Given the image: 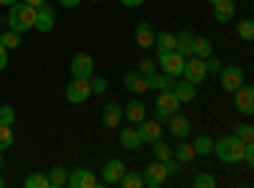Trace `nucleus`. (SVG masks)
<instances>
[{
	"label": "nucleus",
	"instance_id": "nucleus-1",
	"mask_svg": "<svg viewBox=\"0 0 254 188\" xmlns=\"http://www.w3.org/2000/svg\"><path fill=\"white\" fill-rule=\"evenodd\" d=\"M36 13H38V8H31L26 3H13L8 10V28L18 31V33L31 31L36 23Z\"/></svg>",
	"mask_w": 254,
	"mask_h": 188
},
{
	"label": "nucleus",
	"instance_id": "nucleus-2",
	"mask_svg": "<svg viewBox=\"0 0 254 188\" xmlns=\"http://www.w3.org/2000/svg\"><path fill=\"white\" fill-rule=\"evenodd\" d=\"M211 153H216L221 163L234 165V163H242L244 142H242L237 135H226V137H221L219 142H214V150H211Z\"/></svg>",
	"mask_w": 254,
	"mask_h": 188
},
{
	"label": "nucleus",
	"instance_id": "nucleus-3",
	"mask_svg": "<svg viewBox=\"0 0 254 188\" xmlns=\"http://www.w3.org/2000/svg\"><path fill=\"white\" fill-rule=\"evenodd\" d=\"M178 107H181V102H178L176 92L173 89H163L158 94V99H155V120L158 122H165L171 115L178 112Z\"/></svg>",
	"mask_w": 254,
	"mask_h": 188
},
{
	"label": "nucleus",
	"instance_id": "nucleus-4",
	"mask_svg": "<svg viewBox=\"0 0 254 188\" xmlns=\"http://www.w3.org/2000/svg\"><path fill=\"white\" fill-rule=\"evenodd\" d=\"M158 64H160L163 74L178 79L186 66V56H181L178 51H158Z\"/></svg>",
	"mask_w": 254,
	"mask_h": 188
},
{
	"label": "nucleus",
	"instance_id": "nucleus-5",
	"mask_svg": "<svg viewBox=\"0 0 254 188\" xmlns=\"http://www.w3.org/2000/svg\"><path fill=\"white\" fill-rule=\"evenodd\" d=\"M186 81H190V84H201V81L208 76V71H206V61L203 59H198V56H190V59H186V66H183V74H181Z\"/></svg>",
	"mask_w": 254,
	"mask_h": 188
},
{
	"label": "nucleus",
	"instance_id": "nucleus-6",
	"mask_svg": "<svg viewBox=\"0 0 254 188\" xmlns=\"http://www.w3.org/2000/svg\"><path fill=\"white\" fill-rule=\"evenodd\" d=\"M92 97V87H89V79H71L69 87H66V99L71 104H81Z\"/></svg>",
	"mask_w": 254,
	"mask_h": 188
},
{
	"label": "nucleus",
	"instance_id": "nucleus-7",
	"mask_svg": "<svg viewBox=\"0 0 254 188\" xmlns=\"http://www.w3.org/2000/svg\"><path fill=\"white\" fill-rule=\"evenodd\" d=\"M69 71L76 79H89L94 74V59L89 54H76L71 59V64H69Z\"/></svg>",
	"mask_w": 254,
	"mask_h": 188
},
{
	"label": "nucleus",
	"instance_id": "nucleus-8",
	"mask_svg": "<svg viewBox=\"0 0 254 188\" xmlns=\"http://www.w3.org/2000/svg\"><path fill=\"white\" fill-rule=\"evenodd\" d=\"M165 181H168V171H165V163H160V160L147 165L145 173H142V186H147V188H158Z\"/></svg>",
	"mask_w": 254,
	"mask_h": 188
},
{
	"label": "nucleus",
	"instance_id": "nucleus-9",
	"mask_svg": "<svg viewBox=\"0 0 254 188\" xmlns=\"http://www.w3.org/2000/svg\"><path fill=\"white\" fill-rule=\"evenodd\" d=\"M219 79H221V87L226 89V92H234V89H239L242 84H244V69H239V66H221V71H219Z\"/></svg>",
	"mask_w": 254,
	"mask_h": 188
},
{
	"label": "nucleus",
	"instance_id": "nucleus-10",
	"mask_svg": "<svg viewBox=\"0 0 254 188\" xmlns=\"http://www.w3.org/2000/svg\"><path fill=\"white\" fill-rule=\"evenodd\" d=\"M234 104L242 115H252L254 112V89L252 84H242L239 89H234Z\"/></svg>",
	"mask_w": 254,
	"mask_h": 188
},
{
	"label": "nucleus",
	"instance_id": "nucleus-11",
	"mask_svg": "<svg viewBox=\"0 0 254 188\" xmlns=\"http://www.w3.org/2000/svg\"><path fill=\"white\" fill-rule=\"evenodd\" d=\"M137 135L142 142H155V140H160L163 127L158 120H142V122H137Z\"/></svg>",
	"mask_w": 254,
	"mask_h": 188
},
{
	"label": "nucleus",
	"instance_id": "nucleus-12",
	"mask_svg": "<svg viewBox=\"0 0 254 188\" xmlns=\"http://www.w3.org/2000/svg\"><path fill=\"white\" fill-rule=\"evenodd\" d=\"M125 171H127L125 163L117 160V158H112V160L104 163V168H102V181L110 183V186H115V183H120V178L125 176Z\"/></svg>",
	"mask_w": 254,
	"mask_h": 188
},
{
	"label": "nucleus",
	"instance_id": "nucleus-13",
	"mask_svg": "<svg viewBox=\"0 0 254 188\" xmlns=\"http://www.w3.org/2000/svg\"><path fill=\"white\" fill-rule=\"evenodd\" d=\"M122 81H125V89H127V92H135V94H145V92H150L145 74H140L137 69H135V71H127Z\"/></svg>",
	"mask_w": 254,
	"mask_h": 188
},
{
	"label": "nucleus",
	"instance_id": "nucleus-14",
	"mask_svg": "<svg viewBox=\"0 0 254 188\" xmlns=\"http://www.w3.org/2000/svg\"><path fill=\"white\" fill-rule=\"evenodd\" d=\"M135 44L140 49H153L155 46V31H153V26L147 23V20L137 23V28H135Z\"/></svg>",
	"mask_w": 254,
	"mask_h": 188
},
{
	"label": "nucleus",
	"instance_id": "nucleus-15",
	"mask_svg": "<svg viewBox=\"0 0 254 188\" xmlns=\"http://www.w3.org/2000/svg\"><path fill=\"white\" fill-rule=\"evenodd\" d=\"M54 23H56V13L44 3V5L38 8V13H36V23H33V28L41 31V33H46V31L54 28Z\"/></svg>",
	"mask_w": 254,
	"mask_h": 188
},
{
	"label": "nucleus",
	"instance_id": "nucleus-16",
	"mask_svg": "<svg viewBox=\"0 0 254 188\" xmlns=\"http://www.w3.org/2000/svg\"><path fill=\"white\" fill-rule=\"evenodd\" d=\"M168 122H171V135L176 137V140H186L188 137V132H190V122H188V117H183V115H171L168 117Z\"/></svg>",
	"mask_w": 254,
	"mask_h": 188
},
{
	"label": "nucleus",
	"instance_id": "nucleus-17",
	"mask_svg": "<svg viewBox=\"0 0 254 188\" xmlns=\"http://www.w3.org/2000/svg\"><path fill=\"white\" fill-rule=\"evenodd\" d=\"M237 8H234V0H216L214 3V18L219 23H229L231 18H234Z\"/></svg>",
	"mask_w": 254,
	"mask_h": 188
},
{
	"label": "nucleus",
	"instance_id": "nucleus-18",
	"mask_svg": "<svg viewBox=\"0 0 254 188\" xmlns=\"http://www.w3.org/2000/svg\"><path fill=\"white\" fill-rule=\"evenodd\" d=\"M102 122L107 125V127H117V125L122 122V107H120L117 102L104 104V110H102Z\"/></svg>",
	"mask_w": 254,
	"mask_h": 188
},
{
	"label": "nucleus",
	"instance_id": "nucleus-19",
	"mask_svg": "<svg viewBox=\"0 0 254 188\" xmlns=\"http://www.w3.org/2000/svg\"><path fill=\"white\" fill-rule=\"evenodd\" d=\"M211 54H214V44H211L206 36H193V44H190V56L208 59Z\"/></svg>",
	"mask_w": 254,
	"mask_h": 188
},
{
	"label": "nucleus",
	"instance_id": "nucleus-20",
	"mask_svg": "<svg viewBox=\"0 0 254 188\" xmlns=\"http://www.w3.org/2000/svg\"><path fill=\"white\" fill-rule=\"evenodd\" d=\"M145 79H147V87L150 89H173V76H168V74H158V71H153V74H145Z\"/></svg>",
	"mask_w": 254,
	"mask_h": 188
},
{
	"label": "nucleus",
	"instance_id": "nucleus-21",
	"mask_svg": "<svg viewBox=\"0 0 254 188\" xmlns=\"http://www.w3.org/2000/svg\"><path fill=\"white\" fill-rule=\"evenodd\" d=\"M145 112H147L145 104H142L140 99H132V102L125 107V112H122V115H125L127 120H130L132 125H137V122H142V120H145Z\"/></svg>",
	"mask_w": 254,
	"mask_h": 188
},
{
	"label": "nucleus",
	"instance_id": "nucleus-22",
	"mask_svg": "<svg viewBox=\"0 0 254 188\" xmlns=\"http://www.w3.org/2000/svg\"><path fill=\"white\" fill-rule=\"evenodd\" d=\"M173 92H176V97H178L181 104L196 99V84H190V81H186V79L178 81V84H173Z\"/></svg>",
	"mask_w": 254,
	"mask_h": 188
},
{
	"label": "nucleus",
	"instance_id": "nucleus-23",
	"mask_svg": "<svg viewBox=\"0 0 254 188\" xmlns=\"http://www.w3.org/2000/svg\"><path fill=\"white\" fill-rule=\"evenodd\" d=\"M120 142L125 145L127 150H137L140 148V135H137V127H130V130H122L120 132Z\"/></svg>",
	"mask_w": 254,
	"mask_h": 188
},
{
	"label": "nucleus",
	"instance_id": "nucleus-24",
	"mask_svg": "<svg viewBox=\"0 0 254 188\" xmlns=\"http://www.w3.org/2000/svg\"><path fill=\"white\" fill-rule=\"evenodd\" d=\"M190 44H193V33L190 31H183V33H178L176 36V51L181 54V56H190Z\"/></svg>",
	"mask_w": 254,
	"mask_h": 188
},
{
	"label": "nucleus",
	"instance_id": "nucleus-25",
	"mask_svg": "<svg viewBox=\"0 0 254 188\" xmlns=\"http://www.w3.org/2000/svg\"><path fill=\"white\" fill-rule=\"evenodd\" d=\"M173 158L178 163H190L196 158V150H193V145H188V142H178V148L173 150Z\"/></svg>",
	"mask_w": 254,
	"mask_h": 188
},
{
	"label": "nucleus",
	"instance_id": "nucleus-26",
	"mask_svg": "<svg viewBox=\"0 0 254 188\" xmlns=\"http://www.w3.org/2000/svg\"><path fill=\"white\" fill-rule=\"evenodd\" d=\"M155 46L158 51H176V36L171 31H163L155 36Z\"/></svg>",
	"mask_w": 254,
	"mask_h": 188
},
{
	"label": "nucleus",
	"instance_id": "nucleus-27",
	"mask_svg": "<svg viewBox=\"0 0 254 188\" xmlns=\"http://www.w3.org/2000/svg\"><path fill=\"white\" fill-rule=\"evenodd\" d=\"M153 155H155V160L165 163L168 158H173V148L168 142H163V140H155L153 142Z\"/></svg>",
	"mask_w": 254,
	"mask_h": 188
},
{
	"label": "nucleus",
	"instance_id": "nucleus-28",
	"mask_svg": "<svg viewBox=\"0 0 254 188\" xmlns=\"http://www.w3.org/2000/svg\"><path fill=\"white\" fill-rule=\"evenodd\" d=\"M193 150H196V155H208L211 150H214V140H211L208 135H198L193 140Z\"/></svg>",
	"mask_w": 254,
	"mask_h": 188
},
{
	"label": "nucleus",
	"instance_id": "nucleus-29",
	"mask_svg": "<svg viewBox=\"0 0 254 188\" xmlns=\"http://www.w3.org/2000/svg\"><path fill=\"white\" fill-rule=\"evenodd\" d=\"M120 186H122V188H140V186H142V173H137V171H125V176L120 178Z\"/></svg>",
	"mask_w": 254,
	"mask_h": 188
},
{
	"label": "nucleus",
	"instance_id": "nucleus-30",
	"mask_svg": "<svg viewBox=\"0 0 254 188\" xmlns=\"http://www.w3.org/2000/svg\"><path fill=\"white\" fill-rule=\"evenodd\" d=\"M234 135L244 142V145H249V142H254V127L249 122H242V125H237L234 127Z\"/></svg>",
	"mask_w": 254,
	"mask_h": 188
},
{
	"label": "nucleus",
	"instance_id": "nucleus-31",
	"mask_svg": "<svg viewBox=\"0 0 254 188\" xmlns=\"http://www.w3.org/2000/svg\"><path fill=\"white\" fill-rule=\"evenodd\" d=\"M49 183H51V188L66 186V168H61V165L51 168V171H49Z\"/></svg>",
	"mask_w": 254,
	"mask_h": 188
},
{
	"label": "nucleus",
	"instance_id": "nucleus-32",
	"mask_svg": "<svg viewBox=\"0 0 254 188\" xmlns=\"http://www.w3.org/2000/svg\"><path fill=\"white\" fill-rule=\"evenodd\" d=\"M0 44L5 49H18L20 46V33L18 31H0Z\"/></svg>",
	"mask_w": 254,
	"mask_h": 188
},
{
	"label": "nucleus",
	"instance_id": "nucleus-33",
	"mask_svg": "<svg viewBox=\"0 0 254 188\" xmlns=\"http://www.w3.org/2000/svg\"><path fill=\"white\" fill-rule=\"evenodd\" d=\"M15 135H13V125H0V150H8L13 145Z\"/></svg>",
	"mask_w": 254,
	"mask_h": 188
},
{
	"label": "nucleus",
	"instance_id": "nucleus-34",
	"mask_svg": "<svg viewBox=\"0 0 254 188\" xmlns=\"http://www.w3.org/2000/svg\"><path fill=\"white\" fill-rule=\"evenodd\" d=\"M26 188H51L49 176H38V173L28 176V178H26Z\"/></svg>",
	"mask_w": 254,
	"mask_h": 188
},
{
	"label": "nucleus",
	"instance_id": "nucleus-35",
	"mask_svg": "<svg viewBox=\"0 0 254 188\" xmlns=\"http://www.w3.org/2000/svg\"><path fill=\"white\" fill-rule=\"evenodd\" d=\"M237 33H239V38H244V41H252L254 38V23L249 18H244L242 23H239V28H237Z\"/></svg>",
	"mask_w": 254,
	"mask_h": 188
},
{
	"label": "nucleus",
	"instance_id": "nucleus-36",
	"mask_svg": "<svg viewBox=\"0 0 254 188\" xmlns=\"http://www.w3.org/2000/svg\"><path fill=\"white\" fill-rule=\"evenodd\" d=\"M89 87H92V94H104L107 92V79L104 76H89Z\"/></svg>",
	"mask_w": 254,
	"mask_h": 188
},
{
	"label": "nucleus",
	"instance_id": "nucleus-37",
	"mask_svg": "<svg viewBox=\"0 0 254 188\" xmlns=\"http://www.w3.org/2000/svg\"><path fill=\"white\" fill-rule=\"evenodd\" d=\"M193 186H196V188H216V178L208 176V173H198V176L193 178Z\"/></svg>",
	"mask_w": 254,
	"mask_h": 188
},
{
	"label": "nucleus",
	"instance_id": "nucleus-38",
	"mask_svg": "<svg viewBox=\"0 0 254 188\" xmlns=\"http://www.w3.org/2000/svg\"><path fill=\"white\" fill-rule=\"evenodd\" d=\"M79 188H97V176L87 168H81V178H79Z\"/></svg>",
	"mask_w": 254,
	"mask_h": 188
},
{
	"label": "nucleus",
	"instance_id": "nucleus-39",
	"mask_svg": "<svg viewBox=\"0 0 254 188\" xmlns=\"http://www.w3.org/2000/svg\"><path fill=\"white\" fill-rule=\"evenodd\" d=\"M13 122H15V110L3 104V107H0V125H13Z\"/></svg>",
	"mask_w": 254,
	"mask_h": 188
},
{
	"label": "nucleus",
	"instance_id": "nucleus-40",
	"mask_svg": "<svg viewBox=\"0 0 254 188\" xmlns=\"http://www.w3.org/2000/svg\"><path fill=\"white\" fill-rule=\"evenodd\" d=\"M203 61H206V71H208V74H219V71H221V61H219L214 54H211L208 59H203Z\"/></svg>",
	"mask_w": 254,
	"mask_h": 188
},
{
	"label": "nucleus",
	"instance_id": "nucleus-41",
	"mask_svg": "<svg viewBox=\"0 0 254 188\" xmlns=\"http://www.w3.org/2000/svg\"><path fill=\"white\" fill-rule=\"evenodd\" d=\"M137 71L140 74H153L155 71V61L153 59H142L140 64H137Z\"/></svg>",
	"mask_w": 254,
	"mask_h": 188
},
{
	"label": "nucleus",
	"instance_id": "nucleus-42",
	"mask_svg": "<svg viewBox=\"0 0 254 188\" xmlns=\"http://www.w3.org/2000/svg\"><path fill=\"white\" fill-rule=\"evenodd\" d=\"M242 160L247 163V168H252V165H254V145H252V142L244 145V155H242Z\"/></svg>",
	"mask_w": 254,
	"mask_h": 188
},
{
	"label": "nucleus",
	"instance_id": "nucleus-43",
	"mask_svg": "<svg viewBox=\"0 0 254 188\" xmlns=\"http://www.w3.org/2000/svg\"><path fill=\"white\" fill-rule=\"evenodd\" d=\"M79 178H81V168H74V171L66 176V186H69V188H79Z\"/></svg>",
	"mask_w": 254,
	"mask_h": 188
},
{
	"label": "nucleus",
	"instance_id": "nucleus-44",
	"mask_svg": "<svg viewBox=\"0 0 254 188\" xmlns=\"http://www.w3.org/2000/svg\"><path fill=\"white\" fill-rule=\"evenodd\" d=\"M178 165H181V163H178L176 158H168V160H165V171H168V176H178Z\"/></svg>",
	"mask_w": 254,
	"mask_h": 188
},
{
	"label": "nucleus",
	"instance_id": "nucleus-45",
	"mask_svg": "<svg viewBox=\"0 0 254 188\" xmlns=\"http://www.w3.org/2000/svg\"><path fill=\"white\" fill-rule=\"evenodd\" d=\"M5 66H8V49L0 44V71H3Z\"/></svg>",
	"mask_w": 254,
	"mask_h": 188
},
{
	"label": "nucleus",
	"instance_id": "nucleus-46",
	"mask_svg": "<svg viewBox=\"0 0 254 188\" xmlns=\"http://www.w3.org/2000/svg\"><path fill=\"white\" fill-rule=\"evenodd\" d=\"M120 3H122V5H127V8H140V5L145 3V0H120Z\"/></svg>",
	"mask_w": 254,
	"mask_h": 188
},
{
	"label": "nucleus",
	"instance_id": "nucleus-47",
	"mask_svg": "<svg viewBox=\"0 0 254 188\" xmlns=\"http://www.w3.org/2000/svg\"><path fill=\"white\" fill-rule=\"evenodd\" d=\"M20 3H26V5H31V8H41L46 0H20Z\"/></svg>",
	"mask_w": 254,
	"mask_h": 188
},
{
	"label": "nucleus",
	"instance_id": "nucleus-48",
	"mask_svg": "<svg viewBox=\"0 0 254 188\" xmlns=\"http://www.w3.org/2000/svg\"><path fill=\"white\" fill-rule=\"evenodd\" d=\"M59 3H61L64 8H76V5L81 3V0H59Z\"/></svg>",
	"mask_w": 254,
	"mask_h": 188
},
{
	"label": "nucleus",
	"instance_id": "nucleus-49",
	"mask_svg": "<svg viewBox=\"0 0 254 188\" xmlns=\"http://www.w3.org/2000/svg\"><path fill=\"white\" fill-rule=\"evenodd\" d=\"M13 3H18V0H0V5H5V8H10Z\"/></svg>",
	"mask_w": 254,
	"mask_h": 188
},
{
	"label": "nucleus",
	"instance_id": "nucleus-50",
	"mask_svg": "<svg viewBox=\"0 0 254 188\" xmlns=\"http://www.w3.org/2000/svg\"><path fill=\"white\" fill-rule=\"evenodd\" d=\"M0 188H5V181L3 178H0Z\"/></svg>",
	"mask_w": 254,
	"mask_h": 188
},
{
	"label": "nucleus",
	"instance_id": "nucleus-51",
	"mask_svg": "<svg viewBox=\"0 0 254 188\" xmlns=\"http://www.w3.org/2000/svg\"><path fill=\"white\" fill-rule=\"evenodd\" d=\"M0 168H3V155H0Z\"/></svg>",
	"mask_w": 254,
	"mask_h": 188
},
{
	"label": "nucleus",
	"instance_id": "nucleus-52",
	"mask_svg": "<svg viewBox=\"0 0 254 188\" xmlns=\"http://www.w3.org/2000/svg\"><path fill=\"white\" fill-rule=\"evenodd\" d=\"M208 3H211V5H214V3H216V0H208Z\"/></svg>",
	"mask_w": 254,
	"mask_h": 188
},
{
	"label": "nucleus",
	"instance_id": "nucleus-53",
	"mask_svg": "<svg viewBox=\"0 0 254 188\" xmlns=\"http://www.w3.org/2000/svg\"><path fill=\"white\" fill-rule=\"evenodd\" d=\"M92 3H94V0H92Z\"/></svg>",
	"mask_w": 254,
	"mask_h": 188
}]
</instances>
